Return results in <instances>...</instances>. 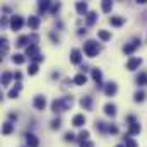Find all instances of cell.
I'll list each match as a JSON object with an SVG mask.
<instances>
[{
    "instance_id": "obj_45",
    "label": "cell",
    "mask_w": 147,
    "mask_h": 147,
    "mask_svg": "<svg viewBox=\"0 0 147 147\" xmlns=\"http://www.w3.org/2000/svg\"><path fill=\"white\" fill-rule=\"evenodd\" d=\"M116 147H125V146H121V144H120V146H116Z\"/></svg>"
},
{
    "instance_id": "obj_34",
    "label": "cell",
    "mask_w": 147,
    "mask_h": 147,
    "mask_svg": "<svg viewBox=\"0 0 147 147\" xmlns=\"http://www.w3.org/2000/svg\"><path fill=\"white\" fill-rule=\"evenodd\" d=\"M79 140H80V142H86V140H89V132H87V130H82V132L79 134Z\"/></svg>"
},
{
    "instance_id": "obj_18",
    "label": "cell",
    "mask_w": 147,
    "mask_h": 147,
    "mask_svg": "<svg viewBox=\"0 0 147 147\" xmlns=\"http://www.w3.org/2000/svg\"><path fill=\"white\" fill-rule=\"evenodd\" d=\"M140 130H142V127L135 121V123H132L128 127V135H137V134H140Z\"/></svg>"
},
{
    "instance_id": "obj_44",
    "label": "cell",
    "mask_w": 147,
    "mask_h": 147,
    "mask_svg": "<svg viewBox=\"0 0 147 147\" xmlns=\"http://www.w3.org/2000/svg\"><path fill=\"white\" fill-rule=\"evenodd\" d=\"M9 118H10V120H16V118H17V115H16V113H10V115H9Z\"/></svg>"
},
{
    "instance_id": "obj_39",
    "label": "cell",
    "mask_w": 147,
    "mask_h": 147,
    "mask_svg": "<svg viewBox=\"0 0 147 147\" xmlns=\"http://www.w3.org/2000/svg\"><path fill=\"white\" fill-rule=\"evenodd\" d=\"M80 147H94V144L91 140H86V142H80Z\"/></svg>"
},
{
    "instance_id": "obj_21",
    "label": "cell",
    "mask_w": 147,
    "mask_h": 147,
    "mask_svg": "<svg viewBox=\"0 0 147 147\" xmlns=\"http://www.w3.org/2000/svg\"><path fill=\"white\" fill-rule=\"evenodd\" d=\"M135 82L139 84V86H147V72H140L137 75V79H135Z\"/></svg>"
},
{
    "instance_id": "obj_20",
    "label": "cell",
    "mask_w": 147,
    "mask_h": 147,
    "mask_svg": "<svg viewBox=\"0 0 147 147\" xmlns=\"http://www.w3.org/2000/svg\"><path fill=\"white\" fill-rule=\"evenodd\" d=\"M98 38H99L101 41H110L111 39V33L110 31H105V29H99V31H98Z\"/></svg>"
},
{
    "instance_id": "obj_28",
    "label": "cell",
    "mask_w": 147,
    "mask_h": 147,
    "mask_svg": "<svg viewBox=\"0 0 147 147\" xmlns=\"http://www.w3.org/2000/svg\"><path fill=\"white\" fill-rule=\"evenodd\" d=\"M111 9H113V2H110V0H105L103 3H101V10L103 12H111Z\"/></svg>"
},
{
    "instance_id": "obj_12",
    "label": "cell",
    "mask_w": 147,
    "mask_h": 147,
    "mask_svg": "<svg viewBox=\"0 0 147 147\" xmlns=\"http://www.w3.org/2000/svg\"><path fill=\"white\" fill-rule=\"evenodd\" d=\"M116 91H118V87H116L115 82H108V84L105 86V94H106V96H113V94H116Z\"/></svg>"
},
{
    "instance_id": "obj_14",
    "label": "cell",
    "mask_w": 147,
    "mask_h": 147,
    "mask_svg": "<svg viewBox=\"0 0 147 147\" xmlns=\"http://www.w3.org/2000/svg\"><path fill=\"white\" fill-rule=\"evenodd\" d=\"M75 10H77L80 16L89 14V12H87V3H86V2H77V3H75Z\"/></svg>"
},
{
    "instance_id": "obj_31",
    "label": "cell",
    "mask_w": 147,
    "mask_h": 147,
    "mask_svg": "<svg viewBox=\"0 0 147 147\" xmlns=\"http://www.w3.org/2000/svg\"><path fill=\"white\" fill-rule=\"evenodd\" d=\"M28 41H29V36H19V39H17V43H16V45H17L19 48H22V46H26V45H28Z\"/></svg>"
},
{
    "instance_id": "obj_43",
    "label": "cell",
    "mask_w": 147,
    "mask_h": 147,
    "mask_svg": "<svg viewBox=\"0 0 147 147\" xmlns=\"http://www.w3.org/2000/svg\"><path fill=\"white\" fill-rule=\"evenodd\" d=\"M21 77H22V75H21L19 72H16V74H14V79H17V80H21Z\"/></svg>"
},
{
    "instance_id": "obj_25",
    "label": "cell",
    "mask_w": 147,
    "mask_h": 147,
    "mask_svg": "<svg viewBox=\"0 0 147 147\" xmlns=\"http://www.w3.org/2000/svg\"><path fill=\"white\" fill-rule=\"evenodd\" d=\"M2 132H3V135L12 134V132H14V125H12L10 121H5V123H3V128H2Z\"/></svg>"
},
{
    "instance_id": "obj_17",
    "label": "cell",
    "mask_w": 147,
    "mask_h": 147,
    "mask_svg": "<svg viewBox=\"0 0 147 147\" xmlns=\"http://www.w3.org/2000/svg\"><path fill=\"white\" fill-rule=\"evenodd\" d=\"M123 22H125V19H123V17H120V16H111V17H110V24H111V26L120 28Z\"/></svg>"
},
{
    "instance_id": "obj_2",
    "label": "cell",
    "mask_w": 147,
    "mask_h": 147,
    "mask_svg": "<svg viewBox=\"0 0 147 147\" xmlns=\"http://www.w3.org/2000/svg\"><path fill=\"white\" fill-rule=\"evenodd\" d=\"M22 24H24V19L21 16H12L10 17V29L12 31H19L22 28Z\"/></svg>"
},
{
    "instance_id": "obj_6",
    "label": "cell",
    "mask_w": 147,
    "mask_h": 147,
    "mask_svg": "<svg viewBox=\"0 0 147 147\" xmlns=\"http://www.w3.org/2000/svg\"><path fill=\"white\" fill-rule=\"evenodd\" d=\"M70 62H72V63H75V65L82 62V53H80V50L74 48L72 51H70Z\"/></svg>"
},
{
    "instance_id": "obj_3",
    "label": "cell",
    "mask_w": 147,
    "mask_h": 147,
    "mask_svg": "<svg viewBox=\"0 0 147 147\" xmlns=\"http://www.w3.org/2000/svg\"><path fill=\"white\" fill-rule=\"evenodd\" d=\"M139 45H140V39H134L132 43H128V45H125V46H123V51H125L127 55H132V53L139 48Z\"/></svg>"
},
{
    "instance_id": "obj_11",
    "label": "cell",
    "mask_w": 147,
    "mask_h": 147,
    "mask_svg": "<svg viewBox=\"0 0 147 147\" xmlns=\"http://www.w3.org/2000/svg\"><path fill=\"white\" fill-rule=\"evenodd\" d=\"M84 123H86V116H84V115H75V116L72 118V125L77 127V128L84 127Z\"/></svg>"
},
{
    "instance_id": "obj_16",
    "label": "cell",
    "mask_w": 147,
    "mask_h": 147,
    "mask_svg": "<svg viewBox=\"0 0 147 147\" xmlns=\"http://www.w3.org/2000/svg\"><path fill=\"white\" fill-rule=\"evenodd\" d=\"M86 82H87V77L84 75V72L77 74V75L74 77V84H77V86H84Z\"/></svg>"
},
{
    "instance_id": "obj_9",
    "label": "cell",
    "mask_w": 147,
    "mask_h": 147,
    "mask_svg": "<svg viewBox=\"0 0 147 147\" xmlns=\"http://www.w3.org/2000/svg\"><path fill=\"white\" fill-rule=\"evenodd\" d=\"M26 142L29 147H38L39 146V139H38L34 134H26Z\"/></svg>"
},
{
    "instance_id": "obj_33",
    "label": "cell",
    "mask_w": 147,
    "mask_h": 147,
    "mask_svg": "<svg viewBox=\"0 0 147 147\" xmlns=\"http://www.w3.org/2000/svg\"><path fill=\"white\" fill-rule=\"evenodd\" d=\"M2 55H5L7 53V50H9V41H7V38H2Z\"/></svg>"
},
{
    "instance_id": "obj_8",
    "label": "cell",
    "mask_w": 147,
    "mask_h": 147,
    "mask_svg": "<svg viewBox=\"0 0 147 147\" xmlns=\"http://www.w3.org/2000/svg\"><path fill=\"white\" fill-rule=\"evenodd\" d=\"M33 105H34V108H36V110L43 111L45 108H46V99H45L43 96H36V98H34V103H33Z\"/></svg>"
},
{
    "instance_id": "obj_30",
    "label": "cell",
    "mask_w": 147,
    "mask_h": 147,
    "mask_svg": "<svg viewBox=\"0 0 147 147\" xmlns=\"http://www.w3.org/2000/svg\"><path fill=\"white\" fill-rule=\"evenodd\" d=\"M51 5V2L50 0H41L39 3H38V9L41 10V12H45V10H48V7Z\"/></svg>"
},
{
    "instance_id": "obj_5",
    "label": "cell",
    "mask_w": 147,
    "mask_h": 147,
    "mask_svg": "<svg viewBox=\"0 0 147 147\" xmlns=\"http://www.w3.org/2000/svg\"><path fill=\"white\" fill-rule=\"evenodd\" d=\"M38 55H39V51H38V45L36 43H31L28 48H26V57H29V58H36Z\"/></svg>"
},
{
    "instance_id": "obj_19",
    "label": "cell",
    "mask_w": 147,
    "mask_h": 147,
    "mask_svg": "<svg viewBox=\"0 0 147 147\" xmlns=\"http://www.w3.org/2000/svg\"><path fill=\"white\" fill-rule=\"evenodd\" d=\"M105 113H106L108 116H115V115H116V106H115L113 103H106V105H105Z\"/></svg>"
},
{
    "instance_id": "obj_35",
    "label": "cell",
    "mask_w": 147,
    "mask_h": 147,
    "mask_svg": "<svg viewBox=\"0 0 147 147\" xmlns=\"http://www.w3.org/2000/svg\"><path fill=\"white\" fill-rule=\"evenodd\" d=\"M60 125H62V120H60V118L51 120V128H53V130H58V128H60Z\"/></svg>"
},
{
    "instance_id": "obj_22",
    "label": "cell",
    "mask_w": 147,
    "mask_h": 147,
    "mask_svg": "<svg viewBox=\"0 0 147 147\" xmlns=\"http://www.w3.org/2000/svg\"><path fill=\"white\" fill-rule=\"evenodd\" d=\"M96 19H98V14L91 10V12H89V14L86 16V22H87V26H92V24L96 22Z\"/></svg>"
},
{
    "instance_id": "obj_13",
    "label": "cell",
    "mask_w": 147,
    "mask_h": 147,
    "mask_svg": "<svg viewBox=\"0 0 147 147\" xmlns=\"http://www.w3.org/2000/svg\"><path fill=\"white\" fill-rule=\"evenodd\" d=\"M39 17L36 16H29V19H28V26H29V29H38L39 28Z\"/></svg>"
},
{
    "instance_id": "obj_40",
    "label": "cell",
    "mask_w": 147,
    "mask_h": 147,
    "mask_svg": "<svg viewBox=\"0 0 147 147\" xmlns=\"http://www.w3.org/2000/svg\"><path fill=\"white\" fill-rule=\"evenodd\" d=\"M58 10H60V3H55V5H51V12H53V14H57Z\"/></svg>"
},
{
    "instance_id": "obj_38",
    "label": "cell",
    "mask_w": 147,
    "mask_h": 147,
    "mask_svg": "<svg viewBox=\"0 0 147 147\" xmlns=\"http://www.w3.org/2000/svg\"><path fill=\"white\" fill-rule=\"evenodd\" d=\"M63 139H65V142H74V140H75V135H74L72 132H67Z\"/></svg>"
},
{
    "instance_id": "obj_41",
    "label": "cell",
    "mask_w": 147,
    "mask_h": 147,
    "mask_svg": "<svg viewBox=\"0 0 147 147\" xmlns=\"http://www.w3.org/2000/svg\"><path fill=\"white\" fill-rule=\"evenodd\" d=\"M50 38H51V41H55V43L60 41V39H58V34H55V33H50Z\"/></svg>"
},
{
    "instance_id": "obj_36",
    "label": "cell",
    "mask_w": 147,
    "mask_h": 147,
    "mask_svg": "<svg viewBox=\"0 0 147 147\" xmlns=\"http://www.w3.org/2000/svg\"><path fill=\"white\" fill-rule=\"evenodd\" d=\"M28 72H29V75H36L38 74V63H31L29 69H28Z\"/></svg>"
},
{
    "instance_id": "obj_27",
    "label": "cell",
    "mask_w": 147,
    "mask_h": 147,
    "mask_svg": "<svg viewBox=\"0 0 147 147\" xmlns=\"http://www.w3.org/2000/svg\"><path fill=\"white\" fill-rule=\"evenodd\" d=\"M144 99H146V92H144V91H137V92L134 94V101H135V103H142Z\"/></svg>"
},
{
    "instance_id": "obj_26",
    "label": "cell",
    "mask_w": 147,
    "mask_h": 147,
    "mask_svg": "<svg viewBox=\"0 0 147 147\" xmlns=\"http://www.w3.org/2000/svg\"><path fill=\"white\" fill-rule=\"evenodd\" d=\"M62 101H63L65 110H69V108H72L74 106V98L72 96H65V98H62Z\"/></svg>"
},
{
    "instance_id": "obj_10",
    "label": "cell",
    "mask_w": 147,
    "mask_h": 147,
    "mask_svg": "<svg viewBox=\"0 0 147 147\" xmlns=\"http://www.w3.org/2000/svg\"><path fill=\"white\" fill-rule=\"evenodd\" d=\"M92 79L96 80V87L98 89H101L103 87V84H101V79H103V74L99 69H92Z\"/></svg>"
},
{
    "instance_id": "obj_37",
    "label": "cell",
    "mask_w": 147,
    "mask_h": 147,
    "mask_svg": "<svg viewBox=\"0 0 147 147\" xmlns=\"http://www.w3.org/2000/svg\"><path fill=\"white\" fill-rule=\"evenodd\" d=\"M96 130H99V132H108V127H105L103 121H96Z\"/></svg>"
},
{
    "instance_id": "obj_29",
    "label": "cell",
    "mask_w": 147,
    "mask_h": 147,
    "mask_svg": "<svg viewBox=\"0 0 147 147\" xmlns=\"http://www.w3.org/2000/svg\"><path fill=\"white\" fill-rule=\"evenodd\" d=\"M12 77H14V75H12L10 72H3V75H2V86H9Z\"/></svg>"
},
{
    "instance_id": "obj_42",
    "label": "cell",
    "mask_w": 147,
    "mask_h": 147,
    "mask_svg": "<svg viewBox=\"0 0 147 147\" xmlns=\"http://www.w3.org/2000/svg\"><path fill=\"white\" fill-rule=\"evenodd\" d=\"M108 132H110V134H118V128H116V127H108Z\"/></svg>"
},
{
    "instance_id": "obj_7",
    "label": "cell",
    "mask_w": 147,
    "mask_h": 147,
    "mask_svg": "<svg viewBox=\"0 0 147 147\" xmlns=\"http://www.w3.org/2000/svg\"><path fill=\"white\" fill-rule=\"evenodd\" d=\"M51 111H53V113L65 111V106H63V101H62V98H60V99H55V101L51 103Z\"/></svg>"
},
{
    "instance_id": "obj_32",
    "label": "cell",
    "mask_w": 147,
    "mask_h": 147,
    "mask_svg": "<svg viewBox=\"0 0 147 147\" xmlns=\"http://www.w3.org/2000/svg\"><path fill=\"white\" fill-rule=\"evenodd\" d=\"M123 140H125V147H137L135 140H134V139H130V135H125V137H123Z\"/></svg>"
},
{
    "instance_id": "obj_15",
    "label": "cell",
    "mask_w": 147,
    "mask_h": 147,
    "mask_svg": "<svg viewBox=\"0 0 147 147\" xmlns=\"http://www.w3.org/2000/svg\"><path fill=\"white\" fill-rule=\"evenodd\" d=\"M80 106H82L84 110H91V108H92V98L84 96V98L80 99Z\"/></svg>"
},
{
    "instance_id": "obj_1",
    "label": "cell",
    "mask_w": 147,
    "mask_h": 147,
    "mask_svg": "<svg viewBox=\"0 0 147 147\" xmlns=\"http://www.w3.org/2000/svg\"><path fill=\"white\" fill-rule=\"evenodd\" d=\"M84 53H86L89 58L98 57V53H99V45H98V41H94V39L86 41V43H84Z\"/></svg>"
},
{
    "instance_id": "obj_23",
    "label": "cell",
    "mask_w": 147,
    "mask_h": 147,
    "mask_svg": "<svg viewBox=\"0 0 147 147\" xmlns=\"http://www.w3.org/2000/svg\"><path fill=\"white\" fill-rule=\"evenodd\" d=\"M12 62H14L16 65H22V63L26 62V57L21 55V53H16V55H12Z\"/></svg>"
},
{
    "instance_id": "obj_4",
    "label": "cell",
    "mask_w": 147,
    "mask_h": 147,
    "mask_svg": "<svg viewBox=\"0 0 147 147\" xmlns=\"http://www.w3.org/2000/svg\"><path fill=\"white\" fill-rule=\"evenodd\" d=\"M140 63H142V58H139V57H132V58L127 62V69H128V70H135V69L140 67Z\"/></svg>"
},
{
    "instance_id": "obj_24",
    "label": "cell",
    "mask_w": 147,
    "mask_h": 147,
    "mask_svg": "<svg viewBox=\"0 0 147 147\" xmlns=\"http://www.w3.org/2000/svg\"><path fill=\"white\" fill-rule=\"evenodd\" d=\"M21 87H22L21 84H16V87H12V89L9 91V94H7V96H9V98H12V99H14V98H17V96H19V91H21Z\"/></svg>"
}]
</instances>
